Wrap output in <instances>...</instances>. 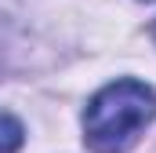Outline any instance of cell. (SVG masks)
Returning a JSON list of instances; mask_svg holds the SVG:
<instances>
[{
  "instance_id": "obj_1",
  "label": "cell",
  "mask_w": 156,
  "mask_h": 153,
  "mask_svg": "<svg viewBox=\"0 0 156 153\" xmlns=\"http://www.w3.org/2000/svg\"><path fill=\"white\" fill-rule=\"evenodd\" d=\"M156 117V91L142 80L105 84L83 113V142L94 153H123Z\"/></svg>"
},
{
  "instance_id": "obj_2",
  "label": "cell",
  "mask_w": 156,
  "mask_h": 153,
  "mask_svg": "<svg viewBox=\"0 0 156 153\" xmlns=\"http://www.w3.org/2000/svg\"><path fill=\"white\" fill-rule=\"evenodd\" d=\"M22 124L11 113H0V153H18L22 150Z\"/></svg>"
},
{
  "instance_id": "obj_3",
  "label": "cell",
  "mask_w": 156,
  "mask_h": 153,
  "mask_svg": "<svg viewBox=\"0 0 156 153\" xmlns=\"http://www.w3.org/2000/svg\"><path fill=\"white\" fill-rule=\"evenodd\" d=\"M153 40H156V22H153Z\"/></svg>"
}]
</instances>
